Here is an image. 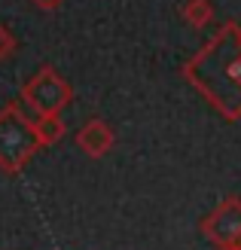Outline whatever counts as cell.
<instances>
[{
    "label": "cell",
    "mask_w": 241,
    "mask_h": 250,
    "mask_svg": "<svg viewBox=\"0 0 241 250\" xmlns=\"http://www.w3.org/2000/svg\"><path fill=\"white\" fill-rule=\"evenodd\" d=\"M183 80L223 119H241V24L226 21L180 67Z\"/></svg>",
    "instance_id": "1"
},
{
    "label": "cell",
    "mask_w": 241,
    "mask_h": 250,
    "mask_svg": "<svg viewBox=\"0 0 241 250\" xmlns=\"http://www.w3.org/2000/svg\"><path fill=\"white\" fill-rule=\"evenodd\" d=\"M34 119L22 101H9L0 110V171L19 174L43 149L34 134Z\"/></svg>",
    "instance_id": "2"
},
{
    "label": "cell",
    "mask_w": 241,
    "mask_h": 250,
    "mask_svg": "<svg viewBox=\"0 0 241 250\" xmlns=\"http://www.w3.org/2000/svg\"><path fill=\"white\" fill-rule=\"evenodd\" d=\"M73 101V85L61 77L52 64H43L22 89V104L34 116H61Z\"/></svg>",
    "instance_id": "3"
},
{
    "label": "cell",
    "mask_w": 241,
    "mask_h": 250,
    "mask_svg": "<svg viewBox=\"0 0 241 250\" xmlns=\"http://www.w3.org/2000/svg\"><path fill=\"white\" fill-rule=\"evenodd\" d=\"M198 229L217 250H238V244H241V198L226 195L223 202L198 223Z\"/></svg>",
    "instance_id": "4"
},
{
    "label": "cell",
    "mask_w": 241,
    "mask_h": 250,
    "mask_svg": "<svg viewBox=\"0 0 241 250\" xmlns=\"http://www.w3.org/2000/svg\"><path fill=\"white\" fill-rule=\"evenodd\" d=\"M113 144H116V134H113V128L104 119H88L77 131V146L88 159H104L113 149Z\"/></svg>",
    "instance_id": "5"
},
{
    "label": "cell",
    "mask_w": 241,
    "mask_h": 250,
    "mask_svg": "<svg viewBox=\"0 0 241 250\" xmlns=\"http://www.w3.org/2000/svg\"><path fill=\"white\" fill-rule=\"evenodd\" d=\"M34 134L37 141H40V146H55L61 137H65V119L61 116H37L34 119Z\"/></svg>",
    "instance_id": "6"
},
{
    "label": "cell",
    "mask_w": 241,
    "mask_h": 250,
    "mask_svg": "<svg viewBox=\"0 0 241 250\" xmlns=\"http://www.w3.org/2000/svg\"><path fill=\"white\" fill-rule=\"evenodd\" d=\"M180 16H183V21L189 24V28L201 31V28H208V24H211L214 6H211V0H186V3L180 6Z\"/></svg>",
    "instance_id": "7"
},
{
    "label": "cell",
    "mask_w": 241,
    "mask_h": 250,
    "mask_svg": "<svg viewBox=\"0 0 241 250\" xmlns=\"http://www.w3.org/2000/svg\"><path fill=\"white\" fill-rule=\"evenodd\" d=\"M16 49H19V37L12 34L6 24H0V61H6L16 55Z\"/></svg>",
    "instance_id": "8"
},
{
    "label": "cell",
    "mask_w": 241,
    "mask_h": 250,
    "mask_svg": "<svg viewBox=\"0 0 241 250\" xmlns=\"http://www.w3.org/2000/svg\"><path fill=\"white\" fill-rule=\"evenodd\" d=\"M34 6H40V9H46V12H52V9H58L65 0H31Z\"/></svg>",
    "instance_id": "9"
},
{
    "label": "cell",
    "mask_w": 241,
    "mask_h": 250,
    "mask_svg": "<svg viewBox=\"0 0 241 250\" xmlns=\"http://www.w3.org/2000/svg\"><path fill=\"white\" fill-rule=\"evenodd\" d=\"M238 250H241V244H238Z\"/></svg>",
    "instance_id": "10"
}]
</instances>
